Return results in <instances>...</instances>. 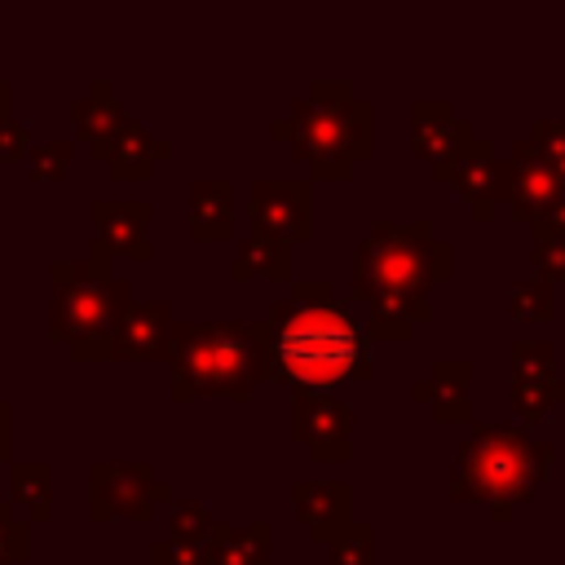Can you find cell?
I'll return each mask as SVG.
<instances>
[{
	"mask_svg": "<svg viewBox=\"0 0 565 565\" xmlns=\"http://www.w3.org/2000/svg\"><path fill=\"white\" fill-rule=\"evenodd\" d=\"M9 106H13V79H4V75H0V124H4V119H13V110H9Z\"/></svg>",
	"mask_w": 565,
	"mask_h": 565,
	"instance_id": "d590c367",
	"label": "cell"
},
{
	"mask_svg": "<svg viewBox=\"0 0 565 565\" xmlns=\"http://www.w3.org/2000/svg\"><path fill=\"white\" fill-rule=\"evenodd\" d=\"M508 309H512V318H521V322H547V318L556 313L552 282L539 278V274L516 278V282L508 287Z\"/></svg>",
	"mask_w": 565,
	"mask_h": 565,
	"instance_id": "cb8c5ba5",
	"label": "cell"
},
{
	"mask_svg": "<svg viewBox=\"0 0 565 565\" xmlns=\"http://www.w3.org/2000/svg\"><path fill=\"white\" fill-rule=\"evenodd\" d=\"M190 238L194 243H230L234 238V181L199 177L190 181Z\"/></svg>",
	"mask_w": 565,
	"mask_h": 565,
	"instance_id": "ac0fdd59",
	"label": "cell"
},
{
	"mask_svg": "<svg viewBox=\"0 0 565 565\" xmlns=\"http://www.w3.org/2000/svg\"><path fill=\"white\" fill-rule=\"evenodd\" d=\"M433 181H450L468 199V216L490 221L494 207L503 203V190H508V163L494 154V146L486 137H472L450 163H441L433 172Z\"/></svg>",
	"mask_w": 565,
	"mask_h": 565,
	"instance_id": "8fae6325",
	"label": "cell"
},
{
	"mask_svg": "<svg viewBox=\"0 0 565 565\" xmlns=\"http://www.w3.org/2000/svg\"><path fill=\"white\" fill-rule=\"evenodd\" d=\"M230 278H234V282H247V278L291 282V243L247 230V234L234 243V256H230Z\"/></svg>",
	"mask_w": 565,
	"mask_h": 565,
	"instance_id": "7402d4cb",
	"label": "cell"
},
{
	"mask_svg": "<svg viewBox=\"0 0 565 565\" xmlns=\"http://www.w3.org/2000/svg\"><path fill=\"white\" fill-rule=\"evenodd\" d=\"M287 437L318 463L353 459V406L335 393H287Z\"/></svg>",
	"mask_w": 565,
	"mask_h": 565,
	"instance_id": "ba28073f",
	"label": "cell"
},
{
	"mask_svg": "<svg viewBox=\"0 0 565 565\" xmlns=\"http://www.w3.org/2000/svg\"><path fill=\"white\" fill-rule=\"evenodd\" d=\"M296 521L309 530L313 543H331L353 521V486L349 481H305L296 477L287 486Z\"/></svg>",
	"mask_w": 565,
	"mask_h": 565,
	"instance_id": "2e32d148",
	"label": "cell"
},
{
	"mask_svg": "<svg viewBox=\"0 0 565 565\" xmlns=\"http://www.w3.org/2000/svg\"><path fill=\"white\" fill-rule=\"evenodd\" d=\"M150 216L154 207L146 199H88V221H93V238L110 252V256H128L137 265H146L154 256L150 243Z\"/></svg>",
	"mask_w": 565,
	"mask_h": 565,
	"instance_id": "4fadbf2b",
	"label": "cell"
},
{
	"mask_svg": "<svg viewBox=\"0 0 565 565\" xmlns=\"http://www.w3.org/2000/svg\"><path fill=\"white\" fill-rule=\"evenodd\" d=\"M327 565H375V530L366 521H349L327 543Z\"/></svg>",
	"mask_w": 565,
	"mask_h": 565,
	"instance_id": "4316f807",
	"label": "cell"
},
{
	"mask_svg": "<svg viewBox=\"0 0 565 565\" xmlns=\"http://www.w3.org/2000/svg\"><path fill=\"white\" fill-rule=\"evenodd\" d=\"M66 110H71L75 132L88 141V154L102 163L106 141L128 124V106L115 97V88H110L106 79H93V84H88V93H84V97H75Z\"/></svg>",
	"mask_w": 565,
	"mask_h": 565,
	"instance_id": "d6986e66",
	"label": "cell"
},
{
	"mask_svg": "<svg viewBox=\"0 0 565 565\" xmlns=\"http://www.w3.org/2000/svg\"><path fill=\"white\" fill-rule=\"evenodd\" d=\"M472 362L468 358H437L411 384V397L441 424H472Z\"/></svg>",
	"mask_w": 565,
	"mask_h": 565,
	"instance_id": "9a60e30c",
	"label": "cell"
},
{
	"mask_svg": "<svg viewBox=\"0 0 565 565\" xmlns=\"http://www.w3.org/2000/svg\"><path fill=\"white\" fill-rule=\"evenodd\" d=\"M212 565H274V525L252 521V525H230L216 521L207 539Z\"/></svg>",
	"mask_w": 565,
	"mask_h": 565,
	"instance_id": "ffe728a7",
	"label": "cell"
},
{
	"mask_svg": "<svg viewBox=\"0 0 565 565\" xmlns=\"http://www.w3.org/2000/svg\"><path fill=\"white\" fill-rule=\"evenodd\" d=\"M256 331V384L287 393H331L344 380L375 375L371 344L327 278H291Z\"/></svg>",
	"mask_w": 565,
	"mask_h": 565,
	"instance_id": "6da1fadb",
	"label": "cell"
},
{
	"mask_svg": "<svg viewBox=\"0 0 565 565\" xmlns=\"http://www.w3.org/2000/svg\"><path fill=\"white\" fill-rule=\"evenodd\" d=\"M508 163V190H503V207L512 221H525V225H539L543 216H552L561 203H565V177L552 172L534 150L530 141H512V154L503 159Z\"/></svg>",
	"mask_w": 565,
	"mask_h": 565,
	"instance_id": "30bf717a",
	"label": "cell"
},
{
	"mask_svg": "<svg viewBox=\"0 0 565 565\" xmlns=\"http://www.w3.org/2000/svg\"><path fill=\"white\" fill-rule=\"evenodd\" d=\"M177 309L168 300H132L106 340V362H163Z\"/></svg>",
	"mask_w": 565,
	"mask_h": 565,
	"instance_id": "7c38bea8",
	"label": "cell"
},
{
	"mask_svg": "<svg viewBox=\"0 0 565 565\" xmlns=\"http://www.w3.org/2000/svg\"><path fill=\"white\" fill-rule=\"evenodd\" d=\"M168 397H230L256 393V331L252 322H181L168 344Z\"/></svg>",
	"mask_w": 565,
	"mask_h": 565,
	"instance_id": "8992f818",
	"label": "cell"
},
{
	"mask_svg": "<svg viewBox=\"0 0 565 565\" xmlns=\"http://www.w3.org/2000/svg\"><path fill=\"white\" fill-rule=\"evenodd\" d=\"M163 159H172V141L168 137H154L141 119H132L128 115V124L106 141V150H102V163L110 168V177L115 181H150V172H154V163H163Z\"/></svg>",
	"mask_w": 565,
	"mask_h": 565,
	"instance_id": "e0dca14e",
	"label": "cell"
},
{
	"mask_svg": "<svg viewBox=\"0 0 565 565\" xmlns=\"http://www.w3.org/2000/svg\"><path fill=\"white\" fill-rule=\"evenodd\" d=\"M49 340L62 344L75 362H106V340L124 309L137 300L128 278H110V252L88 238V256L49 260Z\"/></svg>",
	"mask_w": 565,
	"mask_h": 565,
	"instance_id": "277c9868",
	"label": "cell"
},
{
	"mask_svg": "<svg viewBox=\"0 0 565 565\" xmlns=\"http://www.w3.org/2000/svg\"><path fill=\"white\" fill-rule=\"evenodd\" d=\"M552 441H534L521 424H472V433L455 446L450 494L463 503H486L494 521H508L516 503L534 499V490L552 472Z\"/></svg>",
	"mask_w": 565,
	"mask_h": 565,
	"instance_id": "3957f363",
	"label": "cell"
},
{
	"mask_svg": "<svg viewBox=\"0 0 565 565\" xmlns=\"http://www.w3.org/2000/svg\"><path fill=\"white\" fill-rule=\"evenodd\" d=\"M212 525H216V516H212L199 499H172V503H168V539L207 543V539H212Z\"/></svg>",
	"mask_w": 565,
	"mask_h": 565,
	"instance_id": "83f0119b",
	"label": "cell"
},
{
	"mask_svg": "<svg viewBox=\"0 0 565 565\" xmlns=\"http://www.w3.org/2000/svg\"><path fill=\"white\" fill-rule=\"evenodd\" d=\"M252 203V230L282 238V243H309L313 238V181L309 177H256L247 185Z\"/></svg>",
	"mask_w": 565,
	"mask_h": 565,
	"instance_id": "9c48e42d",
	"label": "cell"
},
{
	"mask_svg": "<svg viewBox=\"0 0 565 565\" xmlns=\"http://www.w3.org/2000/svg\"><path fill=\"white\" fill-rule=\"evenodd\" d=\"M31 128L22 124V119H4L0 124V163H26V154H31Z\"/></svg>",
	"mask_w": 565,
	"mask_h": 565,
	"instance_id": "836d02e7",
	"label": "cell"
},
{
	"mask_svg": "<svg viewBox=\"0 0 565 565\" xmlns=\"http://www.w3.org/2000/svg\"><path fill=\"white\" fill-rule=\"evenodd\" d=\"M530 265H534L539 278H547V282H565V230L534 238V247H530Z\"/></svg>",
	"mask_w": 565,
	"mask_h": 565,
	"instance_id": "1f68e13d",
	"label": "cell"
},
{
	"mask_svg": "<svg viewBox=\"0 0 565 565\" xmlns=\"http://www.w3.org/2000/svg\"><path fill=\"white\" fill-rule=\"evenodd\" d=\"M9 503L26 516V525L53 521V463L44 459H9Z\"/></svg>",
	"mask_w": 565,
	"mask_h": 565,
	"instance_id": "603a6c76",
	"label": "cell"
},
{
	"mask_svg": "<svg viewBox=\"0 0 565 565\" xmlns=\"http://www.w3.org/2000/svg\"><path fill=\"white\" fill-rule=\"evenodd\" d=\"M269 137L282 141L313 181H344L353 163H366L375 150V110L353 93V84L313 79L305 97L269 119Z\"/></svg>",
	"mask_w": 565,
	"mask_h": 565,
	"instance_id": "7a4b0ae2",
	"label": "cell"
},
{
	"mask_svg": "<svg viewBox=\"0 0 565 565\" xmlns=\"http://www.w3.org/2000/svg\"><path fill=\"white\" fill-rule=\"evenodd\" d=\"M172 486L159 481V472L150 468V459H132V463H115V459H93L88 463V521H132L146 525L154 516L159 503H172Z\"/></svg>",
	"mask_w": 565,
	"mask_h": 565,
	"instance_id": "52a82bcc",
	"label": "cell"
},
{
	"mask_svg": "<svg viewBox=\"0 0 565 565\" xmlns=\"http://www.w3.org/2000/svg\"><path fill=\"white\" fill-rule=\"evenodd\" d=\"M472 137H477L472 124L463 115H455L450 102H437V97H415L411 102V150L428 163V172L450 163Z\"/></svg>",
	"mask_w": 565,
	"mask_h": 565,
	"instance_id": "5bb4252c",
	"label": "cell"
},
{
	"mask_svg": "<svg viewBox=\"0 0 565 565\" xmlns=\"http://www.w3.org/2000/svg\"><path fill=\"white\" fill-rule=\"evenodd\" d=\"M525 141H530V150H534L552 172L565 177V119H539Z\"/></svg>",
	"mask_w": 565,
	"mask_h": 565,
	"instance_id": "4dcf8cb0",
	"label": "cell"
},
{
	"mask_svg": "<svg viewBox=\"0 0 565 565\" xmlns=\"http://www.w3.org/2000/svg\"><path fill=\"white\" fill-rule=\"evenodd\" d=\"M13 455V406L0 397V463H9Z\"/></svg>",
	"mask_w": 565,
	"mask_h": 565,
	"instance_id": "e575fe53",
	"label": "cell"
},
{
	"mask_svg": "<svg viewBox=\"0 0 565 565\" xmlns=\"http://www.w3.org/2000/svg\"><path fill=\"white\" fill-rule=\"evenodd\" d=\"M508 397H512V411L521 415V428H525V424H539L552 406L565 402V380H539V384H521V380H512Z\"/></svg>",
	"mask_w": 565,
	"mask_h": 565,
	"instance_id": "484cf974",
	"label": "cell"
},
{
	"mask_svg": "<svg viewBox=\"0 0 565 565\" xmlns=\"http://www.w3.org/2000/svg\"><path fill=\"white\" fill-rule=\"evenodd\" d=\"M455 274V247L437 238L433 221H375L349 260V296H428Z\"/></svg>",
	"mask_w": 565,
	"mask_h": 565,
	"instance_id": "5b68a950",
	"label": "cell"
},
{
	"mask_svg": "<svg viewBox=\"0 0 565 565\" xmlns=\"http://www.w3.org/2000/svg\"><path fill=\"white\" fill-rule=\"evenodd\" d=\"M150 565H212L207 543H181V539H154L150 543Z\"/></svg>",
	"mask_w": 565,
	"mask_h": 565,
	"instance_id": "d6a6232c",
	"label": "cell"
},
{
	"mask_svg": "<svg viewBox=\"0 0 565 565\" xmlns=\"http://www.w3.org/2000/svg\"><path fill=\"white\" fill-rule=\"evenodd\" d=\"M71 172V141L66 137H49L35 141L26 154V177L31 181H62Z\"/></svg>",
	"mask_w": 565,
	"mask_h": 565,
	"instance_id": "f1b7e54d",
	"label": "cell"
},
{
	"mask_svg": "<svg viewBox=\"0 0 565 565\" xmlns=\"http://www.w3.org/2000/svg\"><path fill=\"white\" fill-rule=\"evenodd\" d=\"M433 318V300L428 296H375L366 300V322H362V335L366 344L371 340H411L419 322Z\"/></svg>",
	"mask_w": 565,
	"mask_h": 565,
	"instance_id": "44dd1931",
	"label": "cell"
},
{
	"mask_svg": "<svg viewBox=\"0 0 565 565\" xmlns=\"http://www.w3.org/2000/svg\"><path fill=\"white\" fill-rule=\"evenodd\" d=\"M508 366L512 380L521 384H539V380H556V349L547 340H512L508 344Z\"/></svg>",
	"mask_w": 565,
	"mask_h": 565,
	"instance_id": "d4e9b609",
	"label": "cell"
},
{
	"mask_svg": "<svg viewBox=\"0 0 565 565\" xmlns=\"http://www.w3.org/2000/svg\"><path fill=\"white\" fill-rule=\"evenodd\" d=\"M26 556H31V525L9 499H0V565H22Z\"/></svg>",
	"mask_w": 565,
	"mask_h": 565,
	"instance_id": "f546056e",
	"label": "cell"
}]
</instances>
